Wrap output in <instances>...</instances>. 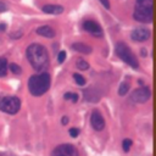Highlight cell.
I'll list each match as a JSON object with an SVG mask.
<instances>
[{
    "label": "cell",
    "mask_w": 156,
    "mask_h": 156,
    "mask_svg": "<svg viewBox=\"0 0 156 156\" xmlns=\"http://www.w3.org/2000/svg\"><path fill=\"white\" fill-rule=\"evenodd\" d=\"M151 96V91L147 87H141L139 89H135L132 95H130V99L132 101L134 102H138V104H144L146 102Z\"/></svg>",
    "instance_id": "6"
},
{
    "label": "cell",
    "mask_w": 156,
    "mask_h": 156,
    "mask_svg": "<svg viewBox=\"0 0 156 156\" xmlns=\"http://www.w3.org/2000/svg\"><path fill=\"white\" fill-rule=\"evenodd\" d=\"M65 58H66V51H60L58 52V55H57V62L58 63H62L63 61H65Z\"/></svg>",
    "instance_id": "22"
},
{
    "label": "cell",
    "mask_w": 156,
    "mask_h": 156,
    "mask_svg": "<svg viewBox=\"0 0 156 156\" xmlns=\"http://www.w3.org/2000/svg\"><path fill=\"white\" fill-rule=\"evenodd\" d=\"M6 73H7V60L0 57V77L6 76Z\"/></svg>",
    "instance_id": "14"
},
{
    "label": "cell",
    "mask_w": 156,
    "mask_h": 156,
    "mask_svg": "<svg viewBox=\"0 0 156 156\" xmlns=\"http://www.w3.org/2000/svg\"><path fill=\"white\" fill-rule=\"evenodd\" d=\"M50 88V76L49 73H40L32 76L28 80V89L32 95L40 96L45 94Z\"/></svg>",
    "instance_id": "2"
},
{
    "label": "cell",
    "mask_w": 156,
    "mask_h": 156,
    "mask_svg": "<svg viewBox=\"0 0 156 156\" xmlns=\"http://www.w3.org/2000/svg\"><path fill=\"white\" fill-rule=\"evenodd\" d=\"M6 29V24L5 23H0V32H4Z\"/></svg>",
    "instance_id": "28"
},
{
    "label": "cell",
    "mask_w": 156,
    "mask_h": 156,
    "mask_svg": "<svg viewBox=\"0 0 156 156\" xmlns=\"http://www.w3.org/2000/svg\"><path fill=\"white\" fill-rule=\"evenodd\" d=\"M43 12L44 13H49V15H60L63 12V7L61 5H44L43 6Z\"/></svg>",
    "instance_id": "11"
},
{
    "label": "cell",
    "mask_w": 156,
    "mask_h": 156,
    "mask_svg": "<svg viewBox=\"0 0 156 156\" xmlns=\"http://www.w3.org/2000/svg\"><path fill=\"white\" fill-rule=\"evenodd\" d=\"M83 29L88 33H91L94 37H102V29L99 23L91 20H87L83 22Z\"/></svg>",
    "instance_id": "8"
},
{
    "label": "cell",
    "mask_w": 156,
    "mask_h": 156,
    "mask_svg": "<svg viewBox=\"0 0 156 156\" xmlns=\"http://www.w3.org/2000/svg\"><path fill=\"white\" fill-rule=\"evenodd\" d=\"M132 140L130 139H124L123 140V143H122V146H123V150L127 152V151H129V149H130V146H132Z\"/></svg>",
    "instance_id": "21"
},
{
    "label": "cell",
    "mask_w": 156,
    "mask_h": 156,
    "mask_svg": "<svg viewBox=\"0 0 156 156\" xmlns=\"http://www.w3.org/2000/svg\"><path fill=\"white\" fill-rule=\"evenodd\" d=\"M133 17L135 21L141 23H150L152 21V7H140L135 6Z\"/></svg>",
    "instance_id": "5"
},
{
    "label": "cell",
    "mask_w": 156,
    "mask_h": 156,
    "mask_svg": "<svg viewBox=\"0 0 156 156\" xmlns=\"http://www.w3.org/2000/svg\"><path fill=\"white\" fill-rule=\"evenodd\" d=\"M7 68H10V71L12 72V73H15V74H20L21 73V67L18 66V65H16V63H10V67H7Z\"/></svg>",
    "instance_id": "19"
},
{
    "label": "cell",
    "mask_w": 156,
    "mask_h": 156,
    "mask_svg": "<svg viewBox=\"0 0 156 156\" xmlns=\"http://www.w3.org/2000/svg\"><path fill=\"white\" fill-rule=\"evenodd\" d=\"M21 108V101L17 96H0V111L15 115Z\"/></svg>",
    "instance_id": "4"
},
{
    "label": "cell",
    "mask_w": 156,
    "mask_h": 156,
    "mask_svg": "<svg viewBox=\"0 0 156 156\" xmlns=\"http://www.w3.org/2000/svg\"><path fill=\"white\" fill-rule=\"evenodd\" d=\"M65 100H72L73 102H77L78 101V95L77 94H72V93H66L63 95Z\"/></svg>",
    "instance_id": "20"
},
{
    "label": "cell",
    "mask_w": 156,
    "mask_h": 156,
    "mask_svg": "<svg viewBox=\"0 0 156 156\" xmlns=\"http://www.w3.org/2000/svg\"><path fill=\"white\" fill-rule=\"evenodd\" d=\"M135 6H140V7H152V0H136Z\"/></svg>",
    "instance_id": "16"
},
{
    "label": "cell",
    "mask_w": 156,
    "mask_h": 156,
    "mask_svg": "<svg viewBox=\"0 0 156 156\" xmlns=\"http://www.w3.org/2000/svg\"><path fill=\"white\" fill-rule=\"evenodd\" d=\"M100 2H101L106 9H110V1H108V0H100Z\"/></svg>",
    "instance_id": "26"
},
{
    "label": "cell",
    "mask_w": 156,
    "mask_h": 156,
    "mask_svg": "<svg viewBox=\"0 0 156 156\" xmlns=\"http://www.w3.org/2000/svg\"><path fill=\"white\" fill-rule=\"evenodd\" d=\"M128 90H129V83L123 82V83H121V85H119V88H118V94H119L121 96H124V95L128 93Z\"/></svg>",
    "instance_id": "15"
},
{
    "label": "cell",
    "mask_w": 156,
    "mask_h": 156,
    "mask_svg": "<svg viewBox=\"0 0 156 156\" xmlns=\"http://www.w3.org/2000/svg\"><path fill=\"white\" fill-rule=\"evenodd\" d=\"M90 123H91V127H93L95 130H102V129L105 128L104 117H102V115H101L98 110H94V111L91 112Z\"/></svg>",
    "instance_id": "9"
},
{
    "label": "cell",
    "mask_w": 156,
    "mask_h": 156,
    "mask_svg": "<svg viewBox=\"0 0 156 156\" xmlns=\"http://www.w3.org/2000/svg\"><path fill=\"white\" fill-rule=\"evenodd\" d=\"M69 134H71V136H78V134H79V129L78 128H71L69 129Z\"/></svg>",
    "instance_id": "23"
},
{
    "label": "cell",
    "mask_w": 156,
    "mask_h": 156,
    "mask_svg": "<svg viewBox=\"0 0 156 156\" xmlns=\"http://www.w3.org/2000/svg\"><path fill=\"white\" fill-rule=\"evenodd\" d=\"M68 121H69V119H68V117H67V116H63V117H62V124H67V123H68Z\"/></svg>",
    "instance_id": "27"
},
{
    "label": "cell",
    "mask_w": 156,
    "mask_h": 156,
    "mask_svg": "<svg viewBox=\"0 0 156 156\" xmlns=\"http://www.w3.org/2000/svg\"><path fill=\"white\" fill-rule=\"evenodd\" d=\"M116 54L117 56L123 61L126 62L127 65H129L130 67L133 68H138L139 67V62H138V58L135 57V55L133 54V51L130 50V48L123 43V41H119L116 44Z\"/></svg>",
    "instance_id": "3"
},
{
    "label": "cell",
    "mask_w": 156,
    "mask_h": 156,
    "mask_svg": "<svg viewBox=\"0 0 156 156\" xmlns=\"http://www.w3.org/2000/svg\"><path fill=\"white\" fill-rule=\"evenodd\" d=\"M27 58L32 67L37 71L44 69L49 65V54L44 45L34 43L27 48Z\"/></svg>",
    "instance_id": "1"
},
{
    "label": "cell",
    "mask_w": 156,
    "mask_h": 156,
    "mask_svg": "<svg viewBox=\"0 0 156 156\" xmlns=\"http://www.w3.org/2000/svg\"><path fill=\"white\" fill-rule=\"evenodd\" d=\"M73 78H74V80H76V83H77L78 85H84V84H85V79H84L83 76H80V74H78V73H74V74H73Z\"/></svg>",
    "instance_id": "18"
},
{
    "label": "cell",
    "mask_w": 156,
    "mask_h": 156,
    "mask_svg": "<svg viewBox=\"0 0 156 156\" xmlns=\"http://www.w3.org/2000/svg\"><path fill=\"white\" fill-rule=\"evenodd\" d=\"M77 67L79 68V69H82V71H85V69H88L89 68V63L87 62V61H84V60H79V61H77Z\"/></svg>",
    "instance_id": "17"
},
{
    "label": "cell",
    "mask_w": 156,
    "mask_h": 156,
    "mask_svg": "<svg viewBox=\"0 0 156 156\" xmlns=\"http://www.w3.org/2000/svg\"><path fill=\"white\" fill-rule=\"evenodd\" d=\"M51 156H79L77 149L71 144H62L55 147Z\"/></svg>",
    "instance_id": "7"
},
{
    "label": "cell",
    "mask_w": 156,
    "mask_h": 156,
    "mask_svg": "<svg viewBox=\"0 0 156 156\" xmlns=\"http://www.w3.org/2000/svg\"><path fill=\"white\" fill-rule=\"evenodd\" d=\"M72 49L74 51H78L80 54H90L91 52V48L84 43H73L72 44Z\"/></svg>",
    "instance_id": "13"
},
{
    "label": "cell",
    "mask_w": 156,
    "mask_h": 156,
    "mask_svg": "<svg viewBox=\"0 0 156 156\" xmlns=\"http://www.w3.org/2000/svg\"><path fill=\"white\" fill-rule=\"evenodd\" d=\"M7 10V6H6V4L2 1V0H0V12H5Z\"/></svg>",
    "instance_id": "24"
},
{
    "label": "cell",
    "mask_w": 156,
    "mask_h": 156,
    "mask_svg": "<svg viewBox=\"0 0 156 156\" xmlns=\"http://www.w3.org/2000/svg\"><path fill=\"white\" fill-rule=\"evenodd\" d=\"M37 33L39 35H43V37H46V38H54L55 34H56L55 30L51 27H49V26H41V27H39L37 29Z\"/></svg>",
    "instance_id": "12"
},
{
    "label": "cell",
    "mask_w": 156,
    "mask_h": 156,
    "mask_svg": "<svg viewBox=\"0 0 156 156\" xmlns=\"http://www.w3.org/2000/svg\"><path fill=\"white\" fill-rule=\"evenodd\" d=\"M21 35H22V32L17 30L16 33H12V34H11V38H15V39H16V38H20Z\"/></svg>",
    "instance_id": "25"
},
{
    "label": "cell",
    "mask_w": 156,
    "mask_h": 156,
    "mask_svg": "<svg viewBox=\"0 0 156 156\" xmlns=\"http://www.w3.org/2000/svg\"><path fill=\"white\" fill-rule=\"evenodd\" d=\"M130 38L134 41H145L150 38V30L144 28V27H138V28L133 29V32L130 34Z\"/></svg>",
    "instance_id": "10"
}]
</instances>
